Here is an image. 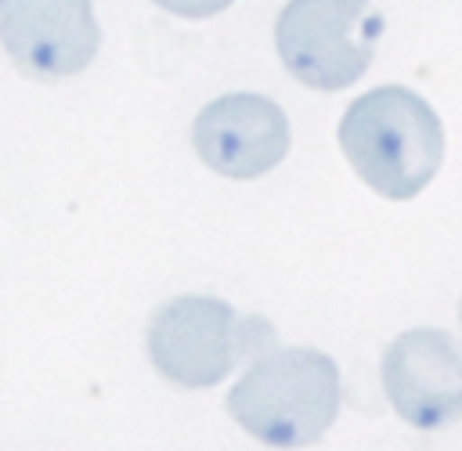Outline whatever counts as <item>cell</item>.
Returning a JSON list of instances; mask_svg holds the SVG:
<instances>
[{
    "mask_svg": "<svg viewBox=\"0 0 462 451\" xmlns=\"http://www.w3.org/2000/svg\"><path fill=\"white\" fill-rule=\"evenodd\" d=\"M289 115L278 101L263 94H224L191 123V148L195 155L220 177L253 180L274 170L289 152Z\"/></svg>",
    "mask_w": 462,
    "mask_h": 451,
    "instance_id": "cell-5",
    "label": "cell"
},
{
    "mask_svg": "<svg viewBox=\"0 0 462 451\" xmlns=\"http://www.w3.org/2000/svg\"><path fill=\"white\" fill-rule=\"evenodd\" d=\"M267 318L238 314L217 296H177L148 318V357L162 379L184 390L217 386L242 357L271 350Z\"/></svg>",
    "mask_w": 462,
    "mask_h": 451,
    "instance_id": "cell-3",
    "label": "cell"
},
{
    "mask_svg": "<svg viewBox=\"0 0 462 451\" xmlns=\"http://www.w3.org/2000/svg\"><path fill=\"white\" fill-rule=\"evenodd\" d=\"M383 36V14L346 0L285 4L274 25L282 65L310 90H343L365 76Z\"/></svg>",
    "mask_w": 462,
    "mask_h": 451,
    "instance_id": "cell-4",
    "label": "cell"
},
{
    "mask_svg": "<svg viewBox=\"0 0 462 451\" xmlns=\"http://www.w3.org/2000/svg\"><path fill=\"white\" fill-rule=\"evenodd\" d=\"M458 318H462V303H458Z\"/></svg>",
    "mask_w": 462,
    "mask_h": 451,
    "instance_id": "cell-8",
    "label": "cell"
},
{
    "mask_svg": "<svg viewBox=\"0 0 462 451\" xmlns=\"http://www.w3.org/2000/svg\"><path fill=\"white\" fill-rule=\"evenodd\" d=\"M390 408L415 429L462 419V346L440 328H408L383 354Z\"/></svg>",
    "mask_w": 462,
    "mask_h": 451,
    "instance_id": "cell-6",
    "label": "cell"
},
{
    "mask_svg": "<svg viewBox=\"0 0 462 451\" xmlns=\"http://www.w3.org/2000/svg\"><path fill=\"white\" fill-rule=\"evenodd\" d=\"M227 415L260 444L307 447L339 415V368L318 346H271L231 386Z\"/></svg>",
    "mask_w": 462,
    "mask_h": 451,
    "instance_id": "cell-2",
    "label": "cell"
},
{
    "mask_svg": "<svg viewBox=\"0 0 462 451\" xmlns=\"http://www.w3.org/2000/svg\"><path fill=\"white\" fill-rule=\"evenodd\" d=\"M339 148L350 170L383 198H415L444 162V123L437 108L386 83L354 97L339 119Z\"/></svg>",
    "mask_w": 462,
    "mask_h": 451,
    "instance_id": "cell-1",
    "label": "cell"
},
{
    "mask_svg": "<svg viewBox=\"0 0 462 451\" xmlns=\"http://www.w3.org/2000/svg\"><path fill=\"white\" fill-rule=\"evenodd\" d=\"M0 43L22 76L65 79L94 61L101 47V25L90 4H7L0 11Z\"/></svg>",
    "mask_w": 462,
    "mask_h": 451,
    "instance_id": "cell-7",
    "label": "cell"
}]
</instances>
